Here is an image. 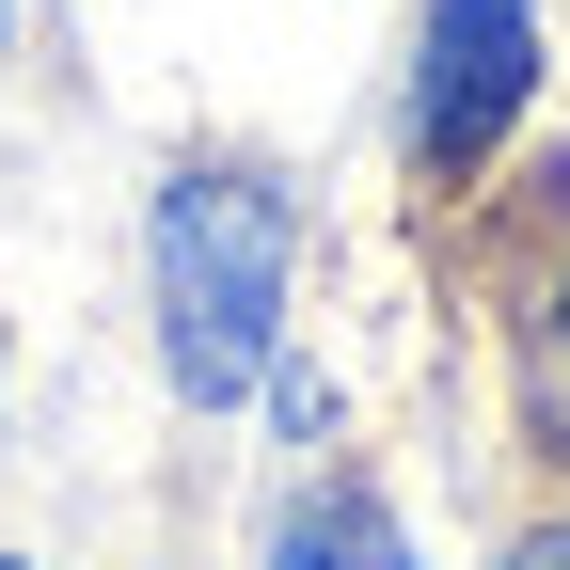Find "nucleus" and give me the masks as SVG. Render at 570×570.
I'll use <instances>...</instances> for the list:
<instances>
[{
	"instance_id": "423d86ee",
	"label": "nucleus",
	"mask_w": 570,
	"mask_h": 570,
	"mask_svg": "<svg viewBox=\"0 0 570 570\" xmlns=\"http://www.w3.org/2000/svg\"><path fill=\"white\" fill-rule=\"evenodd\" d=\"M554 317H570V302H554Z\"/></svg>"
},
{
	"instance_id": "39448f33",
	"label": "nucleus",
	"mask_w": 570,
	"mask_h": 570,
	"mask_svg": "<svg viewBox=\"0 0 570 570\" xmlns=\"http://www.w3.org/2000/svg\"><path fill=\"white\" fill-rule=\"evenodd\" d=\"M0 570H17V554H0Z\"/></svg>"
},
{
	"instance_id": "f257e3e1",
	"label": "nucleus",
	"mask_w": 570,
	"mask_h": 570,
	"mask_svg": "<svg viewBox=\"0 0 570 570\" xmlns=\"http://www.w3.org/2000/svg\"><path fill=\"white\" fill-rule=\"evenodd\" d=\"M159 365L175 396H254L269 381V333H285V206L254 175H175L159 190Z\"/></svg>"
},
{
	"instance_id": "f03ea898",
	"label": "nucleus",
	"mask_w": 570,
	"mask_h": 570,
	"mask_svg": "<svg viewBox=\"0 0 570 570\" xmlns=\"http://www.w3.org/2000/svg\"><path fill=\"white\" fill-rule=\"evenodd\" d=\"M539 80V0H428V63H412V142L428 175L491 159V127L523 111Z\"/></svg>"
},
{
	"instance_id": "20e7f679",
	"label": "nucleus",
	"mask_w": 570,
	"mask_h": 570,
	"mask_svg": "<svg viewBox=\"0 0 570 570\" xmlns=\"http://www.w3.org/2000/svg\"><path fill=\"white\" fill-rule=\"evenodd\" d=\"M508 570H570V539H523V554H508Z\"/></svg>"
},
{
	"instance_id": "7ed1b4c3",
	"label": "nucleus",
	"mask_w": 570,
	"mask_h": 570,
	"mask_svg": "<svg viewBox=\"0 0 570 570\" xmlns=\"http://www.w3.org/2000/svg\"><path fill=\"white\" fill-rule=\"evenodd\" d=\"M269 570H412V539H396V508L333 491V508H285L269 523Z\"/></svg>"
}]
</instances>
